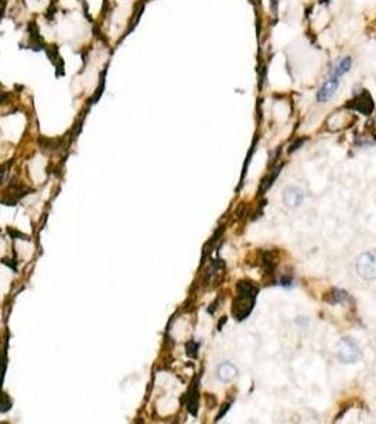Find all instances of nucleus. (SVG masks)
<instances>
[{
  "mask_svg": "<svg viewBox=\"0 0 376 424\" xmlns=\"http://www.w3.org/2000/svg\"><path fill=\"white\" fill-rule=\"evenodd\" d=\"M7 234L11 239H23V240H29V237L26 236L24 234H21L19 231L13 229V228H7Z\"/></svg>",
  "mask_w": 376,
  "mask_h": 424,
  "instance_id": "nucleus-12",
  "label": "nucleus"
},
{
  "mask_svg": "<svg viewBox=\"0 0 376 424\" xmlns=\"http://www.w3.org/2000/svg\"><path fill=\"white\" fill-rule=\"evenodd\" d=\"M336 356L344 364H355L361 358V348L351 338H341L336 345Z\"/></svg>",
  "mask_w": 376,
  "mask_h": 424,
  "instance_id": "nucleus-2",
  "label": "nucleus"
},
{
  "mask_svg": "<svg viewBox=\"0 0 376 424\" xmlns=\"http://www.w3.org/2000/svg\"><path fill=\"white\" fill-rule=\"evenodd\" d=\"M283 201H284V204H286L287 207L297 208L303 204L304 194H303V191L300 188L287 187L284 189V194H283Z\"/></svg>",
  "mask_w": 376,
  "mask_h": 424,
  "instance_id": "nucleus-5",
  "label": "nucleus"
},
{
  "mask_svg": "<svg viewBox=\"0 0 376 424\" xmlns=\"http://www.w3.org/2000/svg\"><path fill=\"white\" fill-rule=\"evenodd\" d=\"M11 409V400L6 393H0V413H7Z\"/></svg>",
  "mask_w": 376,
  "mask_h": 424,
  "instance_id": "nucleus-9",
  "label": "nucleus"
},
{
  "mask_svg": "<svg viewBox=\"0 0 376 424\" xmlns=\"http://www.w3.org/2000/svg\"><path fill=\"white\" fill-rule=\"evenodd\" d=\"M198 346L199 345H198L197 342H194V341L188 342L187 346H186V349H187V355L191 356V358H195V356H197Z\"/></svg>",
  "mask_w": 376,
  "mask_h": 424,
  "instance_id": "nucleus-11",
  "label": "nucleus"
},
{
  "mask_svg": "<svg viewBox=\"0 0 376 424\" xmlns=\"http://www.w3.org/2000/svg\"><path fill=\"white\" fill-rule=\"evenodd\" d=\"M352 102H354L352 103V109H355V110L364 113V115H369L374 110V102H372L371 95L366 91H364L361 95H356V98Z\"/></svg>",
  "mask_w": 376,
  "mask_h": 424,
  "instance_id": "nucleus-6",
  "label": "nucleus"
},
{
  "mask_svg": "<svg viewBox=\"0 0 376 424\" xmlns=\"http://www.w3.org/2000/svg\"><path fill=\"white\" fill-rule=\"evenodd\" d=\"M339 78H341V75H338L336 72L332 71V75L323 85V88L318 91V95H317L318 102H327L328 99H331L335 95V91L338 88V84H339Z\"/></svg>",
  "mask_w": 376,
  "mask_h": 424,
  "instance_id": "nucleus-4",
  "label": "nucleus"
},
{
  "mask_svg": "<svg viewBox=\"0 0 376 424\" xmlns=\"http://www.w3.org/2000/svg\"><path fill=\"white\" fill-rule=\"evenodd\" d=\"M0 204H3L6 207H14V205H17V199L16 198H0Z\"/></svg>",
  "mask_w": 376,
  "mask_h": 424,
  "instance_id": "nucleus-14",
  "label": "nucleus"
},
{
  "mask_svg": "<svg viewBox=\"0 0 376 424\" xmlns=\"http://www.w3.org/2000/svg\"><path fill=\"white\" fill-rule=\"evenodd\" d=\"M11 163H13V161H9V163L0 166V186H3L4 181L7 180V174H9V168L10 166H11Z\"/></svg>",
  "mask_w": 376,
  "mask_h": 424,
  "instance_id": "nucleus-10",
  "label": "nucleus"
},
{
  "mask_svg": "<svg viewBox=\"0 0 376 424\" xmlns=\"http://www.w3.org/2000/svg\"><path fill=\"white\" fill-rule=\"evenodd\" d=\"M236 375V368L232 365V364H229V362H224V364H221L219 368H218V377H219L222 382H229V380H232Z\"/></svg>",
  "mask_w": 376,
  "mask_h": 424,
  "instance_id": "nucleus-7",
  "label": "nucleus"
},
{
  "mask_svg": "<svg viewBox=\"0 0 376 424\" xmlns=\"http://www.w3.org/2000/svg\"><path fill=\"white\" fill-rule=\"evenodd\" d=\"M0 262H1L3 265H6L7 267H10L13 272L17 270V260H14V259H1Z\"/></svg>",
  "mask_w": 376,
  "mask_h": 424,
  "instance_id": "nucleus-13",
  "label": "nucleus"
},
{
  "mask_svg": "<svg viewBox=\"0 0 376 424\" xmlns=\"http://www.w3.org/2000/svg\"><path fill=\"white\" fill-rule=\"evenodd\" d=\"M6 99H7V94H4V92H1V91H0V105H1V103H4V102H6Z\"/></svg>",
  "mask_w": 376,
  "mask_h": 424,
  "instance_id": "nucleus-15",
  "label": "nucleus"
},
{
  "mask_svg": "<svg viewBox=\"0 0 376 424\" xmlns=\"http://www.w3.org/2000/svg\"><path fill=\"white\" fill-rule=\"evenodd\" d=\"M356 272L365 280H376V253L366 252L356 260Z\"/></svg>",
  "mask_w": 376,
  "mask_h": 424,
  "instance_id": "nucleus-3",
  "label": "nucleus"
},
{
  "mask_svg": "<svg viewBox=\"0 0 376 424\" xmlns=\"http://www.w3.org/2000/svg\"><path fill=\"white\" fill-rule=\"evenodd\" d=\"M7 339L4 341V348H3V354H1V359H0V389L3 385L4 376H6V369H7Z\"/></svg>",
  "mask_w": 376,
  "mask_h": 424,
  "instance_id": "nucleus-8",
  "label": "nucleus"
},
{
  "mask_svg": "<svg viewBox=\"0 0 376 424\" xmlns=\"http://www.w3.org/2000/svg\"><path fill=\"white\" fill-rule=\"evenodd\" d=\"M237 298L234 303V314L237 320L246 318L253 310L255 297L257 294V287L249 282H239L237 284Z\"/></svg>",
  "mask_w": 376,
  "mask_h": 424,
  "instance_id": "nucleus-1",
  "label": "nucleus"
}]
</instances>
